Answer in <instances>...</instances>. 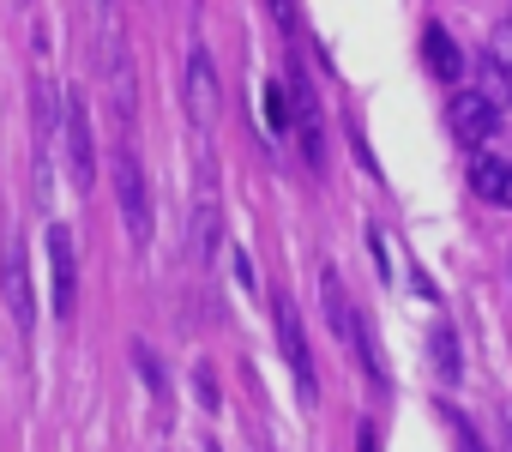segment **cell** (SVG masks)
<instances>
[{
  "label": "cell",
  "instance_id": "6da1fadb",
  "mask_svg": "<svg viewBox=\"0 0 512 452\" xmlns=\"http://www.w3.org/2000/svg\"><path fill=\"white\" fill-rule=\"evenodd\" d=\"M320 290H326V314H332V332H338V338H344V344L362 356V368L380 380L386 368H380V356H374V332H368V320L350 308V296H344V284H338V272H332V266L320 272Z\"/></svg>",
  "mask_w": 512,
  "mask_h": 452
},
{
  "label": "cell",
  "instance_id": "7a4b0ae2",
  "mask_svg": "<svg viewBox=\"0 0 512 452\" xmlns=\"http://www.w3.org/2000/svg\"><path fill=\"white\" fill-rule=\"evenodd\" d=\"M115 199H121V217H127V236L145 248L151 242V193H145V169H139L133 145L115 151Z\"/></svg>",
  "mask_w": 512,
  "mask_h": 452
},
{
  "label": "cell",
  "instance_id": "3957f363",
  "mask_svg": "<svg viewBox=\"0 0 512 452\" xmlns=\"http://www.w3.org/2000/svg\"><path fill=\"white\" fill-rule=\"evenodd\" d=\"M272 314H278V344H284V362H290V374H296V392L314 404L320 380H314V356H308V338H302L296 302H290V296H278V302H272Z\"/></svg>",
  "mask_w": 512,
  "mask_h": 452
},
{
  "label": "cell",
  "instance_id": "277c9868",
  "mask_svg": "<svg viewBox=\"0 0 512 452\" xmlns=\"http://www.w3.org/2000/svg\"><path fill=\"white\" fill-rule=\"evenodd\" d=\"M446 115H452L458 145H488V133L500 127V103L482 97V91H458V97L446 103Z\"/></svg>",
  "mask_w": 512,
  "mask_h": 452
},
{
  "label": "cell",
  "instance_id": "5b68a950",
  "mask_svg": "<svg viewBox=\"0 0 512 452\" xmlns=\"http://www.w3.org/2000/svg\"><path fill=\"white\" fill-rule=\"evenodd\" d=\"M49 266H55V314L67 320L79 308V260H73V230H49Z\"/></svg>",
  "mask_w": 512,
  "mask_h": 452
},
{
  "label": "cell",
  "instance_id": "8992f818",
  "mask_svg": "<svg viewBox=\"0 0 512 452\" xmlns=\"http://www.w3.org/2000/svg\"><path fill=\"white\" fill-rule=\"evenodd\" d=\"M187 109L199 127H211V115H217V73H211L205 49H193V61H187Z\"/></svg>",
  "mask_w": 512,
  "mask_h": 452
},
{
  "label": "cell",
  "instance_id": "52a82bcc",
  "mask_svg": "<svg viewBox=\"0 0 512 452\" xmlns=\"http://www.w3.org/2000/svg\"><path fill=\"white\" fill-rule=\"evenodd\" d=\"M67 157H73V181L79 187H91V115H85V103H73L67 109Z\"/></svg>",
  "mask_w": 512,
  "mask_h": 452
},
{
  "label": "cell",
  "instance_id": "ba28073f",
  "mask_svg": "<svg viewBox=\"0 0 512 452\" xmlns=\"http://www.w3.org/2000/svg\"><path fill=\"white\" fill-rule=\"evenodd\" d=\"M7 308H13V320L19 326H31V278H25V248H7Z\"/></svg>",
  "mask_w": 512,
  "mask_h": 452
},
{
  "label": "cell",
  "instance_id": "9c48e42d",
  "mask_svg": "<svg viewBox=\"0 0 512 452\" xmlns=\"http://www.w3.org/2000/svg\"><path fill=\"white\" fill-rule=\"evenodd\" d=\"M422 49H428V67H434L440 79H458V73H464V61H458V43H452L440 25H428V31H422Z\"/></svg>",
  "mask_w": 512,
  "mask_h": 452
},
{
  "label": "cell",
  "instance_id": "30bf717a",
  "mask_svg": "<svg viewBox=\"0 0 512 452\" xmlns=\"http://www.w3.org/2000/svg\"><path fill=\"white\" fill-rule=\"evenodd\" d=\"M266 121H272V133H284V127H290V97H284L278 85H266Z\"/></svg>",
  "mask_w": 512,
  "mask_h": 452
},
{
  "label": "cell",
  "instance_id": "8fae6325",
  "mask_svg": "<svg viewBox=\"0 0 512 452\" xmlns=\"http://www.w3.org/2000/svg\"><path fill=\"white\" fill-rule=\"evenodd\" d=\"M488 55H494V67H500V73H512V25H494Z\"/></svg>",
  "mask_w": 512,
  "mask_h": 452
},
{
  "label": "cell",
  "instance_id": "7c38bea8",
  "mask_svg": "<svg viewBox=\"0 0 512 452\" xmlns=\"http://www.w3.org/2000/svg\"><path fill=\"white\" fill-rule=\"evenodd\" d=\"M488 199H494V205H506V211H512V163H506V169H500V181H494V193H488Z\"/></svg>",
  "mask_w": 512,
  "mask_h": 452
},
{
  "label": "cell",
  "instance_id": "4fadbf2b",
  "mask_svg": "<svg viewBox=\"0 0 512 452\" xmlns=\"http://www.w3.org/2000/svg\"><path fill=\"white\" fill-rule=\"evenodd\" d=\"M434 362H440V368H446V374H452V368H458V362H452V338H446V332H434Z\"/></svg>",
  "mask_w": 512,
  "mask_h": 452
},
{
  "label": "cell",
  "instance_id": "5bb4252c",
  "mask_svg": "<svg viewBox=\"0 0 512 452\" xmlns=\"http://www.w3.org/2000/svg\"><path fill=\"white\" fill-rule=\"evenodd\" d=\"M356 440H362L356 452H380V434H374V422H362V434H356Z\"/></svg>",
  "mask_w": 512,
  "mask_h": 452
}]
</instances>
